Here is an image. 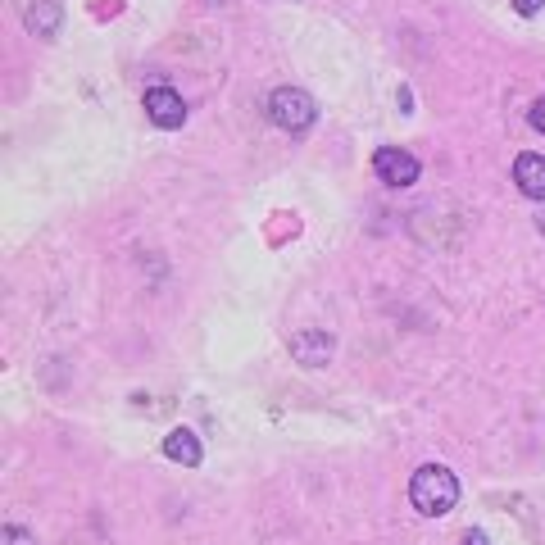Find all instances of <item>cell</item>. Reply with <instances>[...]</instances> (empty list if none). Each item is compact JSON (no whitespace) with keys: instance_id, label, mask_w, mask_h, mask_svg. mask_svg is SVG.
Wrapping results in <instances>:
<instances>
[{"instance_id":"cell-2","label":"cell","mask_w":545,"mask_h":545,"mask_svg":"<svg viewBox=\"0 0 545 545\" xmlns=\"http://www.w3.org/2000/svg\"><path fill=\"white\" fill-rule=\"evenodd\" d=\"M268 114H273V123L278 128H287V132H305V128H314V96L309 91H300V87H278L273 96H268Z\"/></svg>"},{"instance_id":"cell-3","label":"cell","mask_w":545,"mask_h":545,"mask_svg":"<svg viewBox=\"0 0 545 545\" xmlns=\"http://www.w3.org/2000/svg\"><path fill=\"white\" fill-rule=\"evenodd\" d=\"M146 114H150V123H155V128L178 132L182 123H187V100H182L173 87H150L146 91Z\"/></svg>"},{"instance_id":"cell-8","label":"cell","mask_w":545,"mask_h":545,"mask_svg":"<svg viewBox=\"0 0 545 545\" xmlns=\"http://www.w3.org/2000/svg\"><path fill=\"white\" fill-rule=\"evenodd\" d=\"M28 28L37 32V37H55V28H60V5H28Z\"/></svg>"},{"instance_id":"cell-7","label":"cell","mask_w":545,"mask_h":545,"mask_svg":"<svg viewBox=\"0 0 545 545\" xmlns=\"http://www.w3.org/2000/svg\"><path fill=\"white\" fill-rule=\"evenodd\" d=\"M164 455H169L173 464H187V468H196V464H200V441L187 432V427H178V432H169V436H164Z\"/></svg>"},{"instance_id":"cell-12","label":"cell","mask_w":545,"mask_h":545,"mask_svg":"<svg viewBox=\"0 0 545 545\" xmlns=\"http://www.w3.org/2000/svg\"><path fill=\"white\" fill-rule=\"evenodd\" d=\"M464 545H491V541H486L482 532H468V536H464Z\"/></svg>"},{"instance_id":"cell-10","label":"cell","mask_w":545,"mask_h":545,"mask_svg":"<svg viewBox=\"0 0 545 545\" xmlns=\"http://www.w3.org/2000/svg\"><path fill=\"white\" fill-rule=\"evenodd\" d=\"M527 123H532V128H536V132H541V137H545V96L536 100L532 109H527Z\"/></svg>"},{"instance_id":"cell-6","label":"cell","mask_w":545,"mask_h":545,"mask_svg":"<svg viewBox=\"0 0 545 545\" xmlns=\"http://www.w3.org/2000/svg\"><path fill=\"white\" fill-rule=\"evenodd\" d=\"M514 182H518V191H523L527 200H545V155H518V164H514Z\"/></svg>"},{"instance_id":"cell-11","label":"cell","mask_w":545,"mask_h":545,"mask_svg":"<svg viewBox=\"0 0 545 545\" xmlns=\"http://www.w3.org/2000/svg\"><path fill=\"white\" fill-rule=\"evenodd\" d=\"M541 5H545V0H514V10L523 14V19H536V14H541Z\"/></svg>"},{"instance_id":"cell-5","label":"cell","mask_w":545,"mask_h":545,"mask_svg":"<svg viewBox=\"0 0 545 545\" xmlns=\"http://www.w3.org/2000/svg\"><path fill=\"white\" fill-rule=\"evenodd\" d=\"M332 346H337V341L327 337V332H318V327H309V332H296V337H291V355H296L300 364H309V368L327 364V359H332Z\"/></svg>"},{"instance_id":"cell-1","label":"cell","mask_w":545,"mask_h":545,"mask_svg":"<svg viewBox=\"0 0 545 545\" xmlns=\"http://www.w3.org/2000/svg\"><path fill=\"white\" fill-rule=\"evenodd\" d=\"M409 500H414V509L418 514H427V518L450 514V509L459 505V477L450 473V468H441V464L418 468L414 482H409Z\"/></svg>"},{"instance_id":"cell-4","label":"cell","mask_w":545,"mask_h":545,"mask_svg":"<svg viewBox=\"0 0 545 545\" xmlns=\"http://www.w3.org/2000/svg\"><path fill=\"white\" fill-rule=\"evenodd\" d=\"M373 173L387 182V187H409V182H418V159L400 146H382L373 155Z\"/></svg>"},{"instance_id":"cell-9","label":"cell","mask_w":545,"mask_h":545,"mask_svg":"<svg viewBox=\"0 0 545 545\" xmlns=\"http://www.w3.org/2000/svg\"><path fill=\"white\" fill-rule=\"evenodd\" d=\"M5 545H37V536H32L23 523H10L5 527Z\"/></svg>"}]
</instances>
